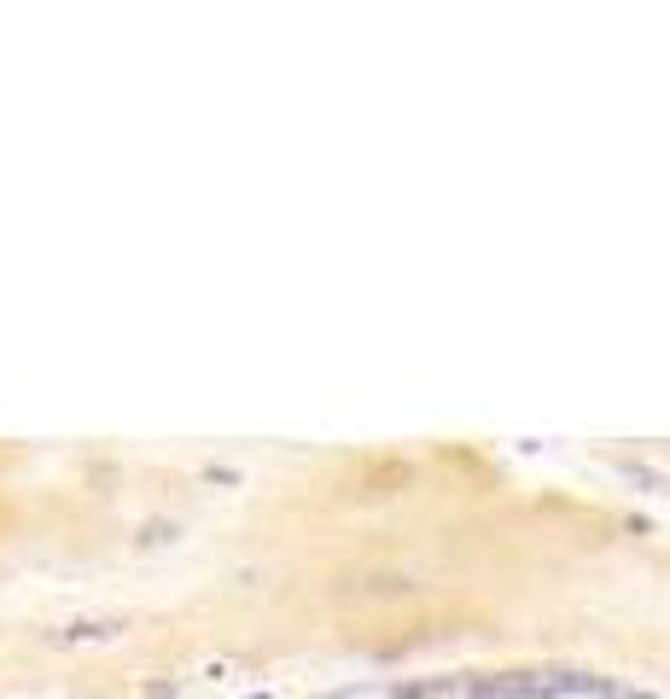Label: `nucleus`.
I'll return each instance as SVG.
<instances>
[{"instance_id":"obj_1","label":"nucleus","mask_w":670,"mask_h":699,"mask_svg":"<svg viewBox=\"0 0 670 699\" xmlns=\"http://www.w3.org/2000/svg\"><path fill=\"white\" fill-rule=\"evenodd\" d=\"M123 630H129L123 618H76L65 630H53V641L59 647H105V641H117Z\"/></svg>"},{"instance_id":"obj_2","label":"nucleus","mask_w":670,"mask_h":699,"mask_svg":"<svg viewBox=\"0 0 670 699\" xmlns=\"http://www.w3.org/2000/svg\"><path fill=\"white\" fill-rule=\"evenodd\" d=\"M257 699H268V694H257Z\"/></svg>"}]
</instances>
